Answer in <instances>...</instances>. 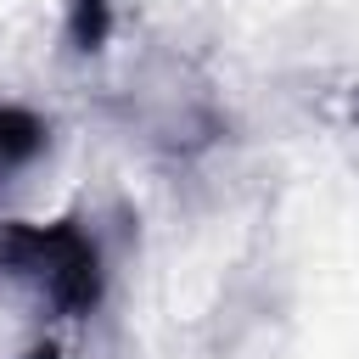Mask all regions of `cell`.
<instances>
[{"instance_id":"cell-1","label":"cell","mask_w":359,"mask_h":359,"mask_svg":"<svg viewBox=\"0 0 359 359\" xmlns=\"http://www.w3.org/2000/svg\"><path fill=\"white\" fill-rule=\"evenodd\" d=\"M0 275L34 286L50 314L84 320L107 297V264L84 219H6L0 224Z\"/></svg>"},{"instance_id":"cell-2","label":"cell","mask_w":359,"mask_h":359,"mask_svg":"<svg viewBox=\"0 0 359 359\" xmlns=\"http://www.w3.org/2000/svg\"><path fill=\"white\" fill-rule=\"evenodd\" d=\"M45 140H50V129H45L39 112H28V107H0V174L28 168V163L45 151Z\"/></svg>"},{"instance_id":"cell-3","label":"cell","mask_w":359,"mask_h":359,"mask_svg":"<svg viewBox=\"0 0 359 359\" xmlns=\"http://www.w3.org/2000/svg\"><path fill=\"white\" fill-rule=\"evenodd\" d=\"M112 34V0H67V45L73 50H101Z\"/></svg>"}]
</instances>
